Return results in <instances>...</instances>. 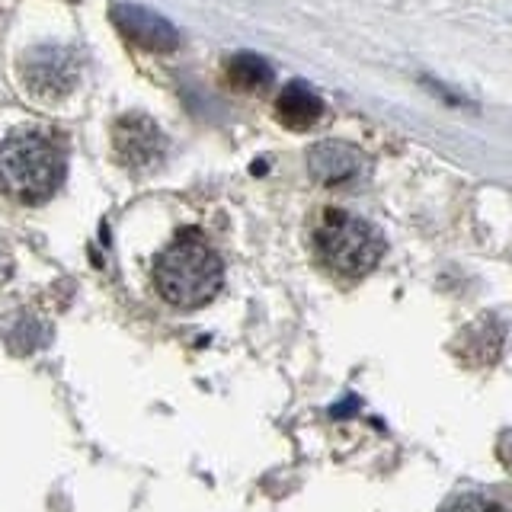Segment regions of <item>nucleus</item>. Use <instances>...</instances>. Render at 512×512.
Instances as JSON below:
<instances>
[{
    "label": "nucleus",
    "instance_id": "obj_2",
    "mask_svg": "<svg viewBox=\"0 0 512 512\" xmlns=\"http://www.w3.org/2000/svg\"><path fill=\"white\" fill-rule=\"evenodd\" d=\"M64 176L61 151L36 132L10 135L0 144V183L20 202H42Z\"/></svg>",
    "mask_w": 512,
    "mask_h": 512
},
{
    "label": "nucleus",
    "instance_id": "obj_10",
    "mask_svg": "<svg viewBox=\"0 0 512 512\" xmlns=\"http://www.w3.org/2000/svg\"><path fill=\"white\" fill-rule=\"evenodd\" d=\"M42 336H45V330L32 317H26V320H20V324L10 330V349L13 352H32L39 343H45Z\"/></svg>",
    "mask_w": 512,
    "mask_h": 512
},
{
    "label": "nucleus",
    "instance_id": "obj_7",
    "mask_svg": "<svg viewBox=\"0 0 512 512\" xmlns=\"http://www.w3.org/2000/svg\"><path fill=\"white\" fill-rule=\"evenodd\" d=\"M362 151H356L346 141H320L308 151V170L317 183L324 186H343L356 180L362 170Z\"/></svg>",
    "mask_w": 512,
    "mask_h": 512
},
{
    "label": "nucleus",
    "instance_id": "obj_9",
    "mask_svg": "<svg viewBox=\"0 0 512 512\" xmlns=\"http://www.w3.org/2000/svg\"><path fill=\"white\" fill-rule=\"evenodd\" d=\"M224 74H228V84L234 90H263L272 84V68H269V61L260 58V55H253V52H240L228 61V68H224Z\"/></svg>",
    "mask_w": 512,
    "mask_h": 512
},
{
    "label": "nucleus",
    "instance_id": "obj_5",
    "mask_svg": "<svg viewBox=\"0 0 512 512\" xmlns=\"http://www.w3.org/2000/svg\"><path fill=\"white\" fill-rule=\"evenodd\" d=\"M109 20L116 23V29L128 42H135L144 52L154 55H170L180 48V32L170 20H164L160 13L138 7V4H116L109 10Z\"/></svg>",
    "mask_w": 512,
    "mask_h": 512
},
{
    "label": "nucleus",
    "instance_id": "obj_8",
    "mask_svg": "<svg viewBox=\"0 0 512 512\" xmlns=\"http://www.w3.org/2000/svg\"><path fill=\"white\" fill-rule=\"evenodd\" d=\"M276 116L288 128H311L324 116V103L320 96L304 84H288L276 100Z\"/></svg>",
    "mask_w": 512,
    "mask_h": 512
},
{
    "label": "nucleus",
    "instance_id": "obj_3",
    "mask_svg": "<svg viewBox=\"0 0 512 512\" xmlns=\"http://www.w3.org/2000/svg\"><path fill=\"white\" fill-rule=\"evenodd\" d=\"M314 247L330 269L343 276H365L384 256V237L375 224L343 208H327L314 231Z\"/></svg>",
    "mask_w": 512,
    "mask_h": 512
},
{
    "label": "nucleus",
    "instance_id": "obj_6",
    "mask_svg": "<svg viewBox=\"0 0 512 512\" xmlns=\"http://www.w3.org/2000/svg\"><path fill=\"white\" fill-rule=\"evenodd\" d=\"M116 154L125 167L148 170L164 157V135L148 116H122L116 122Z\"/></svg>",
    "mask_w": 512,
    "mask_h": 512
},
{
    "label": "nucleus",
    "instance_id": "obj_11",
    "mask_svg": "<svg viewBox=\"0 0 512 512\" xmlns=\"http://www.w3.org/2000/svg\"><path fill=\"white\" fill-rule=\"evenodd\" d=\"M442 512H503V509L496 503H490V500H484V496L468 493V496H458V500H452Z\"/></svg>",
    "mask_w": 512,
    "mask_h": 512
},
{
    "label": "nucleus",
    "instance_id": "obj_4",
    "mask_svg": "<svg viewBox=\"0 0 512 512\" xmlns=\"http://www.w3.org/2000/svg\"><path fill=\"white\" fill-rule=\"evenodd\" d=\"M77 58L71 48H32L23 58V80L39 100H61L77 84Z\"/></svg>",
    "mask_w": 512,
    "mask_h": 512
},
{
    "label": "nucleus",
    "instance_id": "obj_1",
    "mask_svg": "<svg viewBox=\"0 0 512 512\" xmlns=\"http://www.w3.org/2000/svg\"><path fill=\"white\" fill-rule=\"evenodd\" d=\"M154 285L176 308H199L215 298L221 285V256L205 244L202 234L183 231L157 256Z\"/></svg>",
    "mask_w": 512,
    "mask_h": 512
}]
</instances>
